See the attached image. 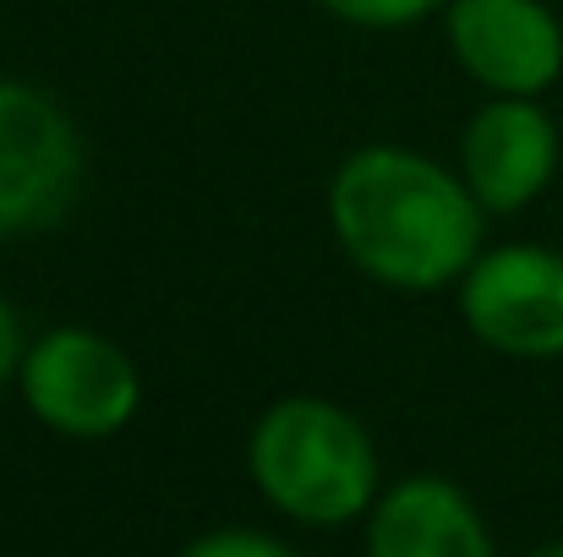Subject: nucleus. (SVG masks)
I'll use <instances>...</instances> for the list:
<instances>
[{
    "label": "nucleus",
    "instance_id": "1",
    "mask_svg": "<svg viewBox=\"0 0 563 557\" xmlns=\"http://www.w3.org/2000/svg\"><path fill=\"white\" fill-rule=\"evenodd\" d=\"M329 213L345 257L388 290H443L482 257L487 208L438 159L373 143L340 165Z\"/></svg>",
    "mask_w": 563,
    "mask_h": 557
},
{
    "label": "nucleus",
    "instance_id": "2",
    "mask_svg": "<svg viewBox=\"0 0 563 557\" xmlns=\"http://www.w3.org/2000/svg\"><path fill=\"white\" fill-rule=\"evenodd\" d=\"M246 465L257 492L301 525H351L377 503V454L367 426L318 393L268 404L252 426Z\"/></svg>",
    "mask_w": 563,
    "mask_h": 557
},
{
    "label": "nucleus",
    "instance_id": "3",
    "mask_svg": "<svg viewBox=\"0 0 563 557\" xmlns=\"http://www.w3.org/2000/svg\"><path fill=\"white\" fill-rule=\"evenodd\" d=\"M16 382H22L27 410L49 432L77 437V443L115 437L121 426H132L143 404V377L132 367V356L93 328L38 334L22 356Z\"/></svg>",
    "mask_w": 563,
    "mask_h": 557
},
{
    "label": "nucleus",
    "instance_id": "4",
    "mask_svg": "<svg viewBox=\"0 0 563 557\" xmlns=\"http://www.w3.org/2000/svg\"><path fill=\"white\" fill-rule=\"evenodd\" d=\"M82 186V137L33 82L0 77V241L55 230Z\"/></svg>",
    "mask_w": 563,
    "mask_h": 557
},
{
    "label": "nucleus",
    "instance_id": "5",
    "mask_svg": "<svg viewBox=\"0 0 563 557\" xmlns=\"http://www.w3.org/2000/svg\"><path fill=\"white\" fill-rule=\"evenodd\" d=\"M465 328L515 361H559L563 356V252L509 241L471 263L460 279Z\"/></svg>",
    "mask_w": 563,
    "mask_h": 557
},
{
    "label": "nucleus",
    "instance_id": "6",
    "mask_svg": "<svg viewBox=\"0 0 563 557\" xmlns=\"http://www.w3.org/2000/svg\"><path fill=\"white\" fill-rule=\"evenodd\" d=\"M449 44L493 99H542L563 77V22L542 0H449Z\"/></svg>",
    "mask_w": 563,
    "mask_h": 557
},
{
    "label": "nucleus",
    "instance_id": "7",
    "mask_svg": "<svg viewBox=\"0 0 563 557\" xmlns=\"http://www.w3.org/2000/svg\"><path fill=\"white\" fill-rule=\"evenodd\" d=\"M460 165L487 213H515L559 176V121L542 99H487L465 126Z\"/></svg>",
    "mask_w": 563,
    "mask_h": 557
},
{
    "label": "nucleus",
    "instance_id": "8",
    "mask_svg": "<svg viewBox=\"0 0 563 557\" xmlns=\"http://www.w3.org/2000/svg\"><path fill=\"white\" fill-rule=\"evenodd\" d=\"M367 557H498V547L454 481L410 476L373 503Z\"/></svg>",
    "mask_w": 563,
    "mask_h": 557
},
{
    "label": "nucleus",
    "instance_id": "9",
    "mask_svg": "<svg viewBox=\"0 0 563 557\" xmlns=\"http://www.w3.org/2000/svg\"><path fill=\"white\" fill-rule=\"evenodd\" d=\"M318 5L334 11L340 22H356V27H405V22L432 16L443 0H318Z\"/></svg>",
    "mask_w": 563,
    "mask_h": 557
},
{
    "label": "nucleus",
    "instance_id": "10",
    "mask_svg": "<svg viewBox=\"0 0 563 557\" xmlns=\"http://www.w3.org/2000/svg\"><path fill=\"white\" fill-rule=\"evenodd\" d=\"M181 557H296V553L285 542L263 536V531H208Z\"/></svg>",
    "mask_w": 563,
    "mask_h": 557
},
{
    "label": "nucleus",
    "instance_id": "11",
    "mask_svg": "<svg viewBox=\"0 0 563 557\" xmlns=\"http://www.w3.org/2000/svg\"><path fill=\"white\" fill-rule=\"evenodd\" d=\"M22 356H27V345H22V323H16L11 301L0 296V388L22 371Z\"/></svg>",
    "mask_w": 563,
    "mask_h": 557
},
{
    "label": "nucleus",
    "instance_id": "12",
    "mask_svg": "<svg viewBox=\"0 0 563 557\" xmlns=\"http://www.w3.org/2000/svg\"><path fill=\"white\" fill-rule=\"evenodd\" d=\"M531 557H563V542H548V547H537Z\"/></svg>",
    "mask_w": 563,
    "mask_h": 557
}]
</instances>
